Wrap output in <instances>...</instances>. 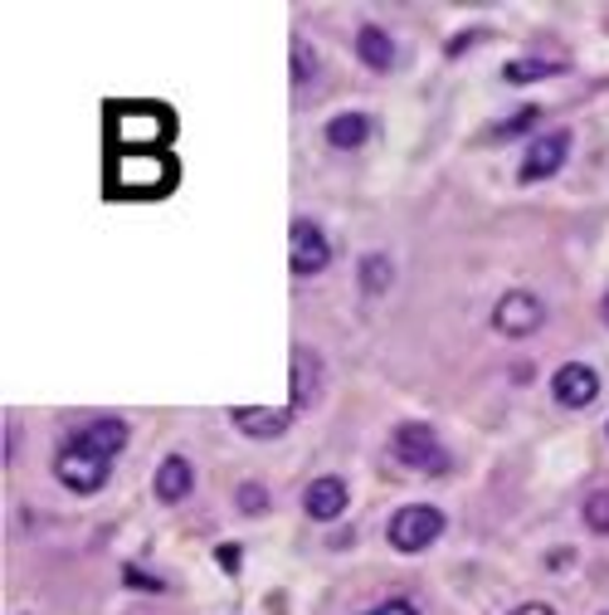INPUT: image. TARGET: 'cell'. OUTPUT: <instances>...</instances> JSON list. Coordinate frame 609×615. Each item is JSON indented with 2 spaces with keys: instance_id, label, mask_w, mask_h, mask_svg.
<instances>
[{
  "instance_id": "6da1fadb",
  "label": "cell",
  "mask_w": 609,
  "mask_h": 615,
  "mask_svg": "<svg viewBox=\"0 0 609 615\" xmlns=\"http://www.w3.org/2000/svg\"><path fill=\"white\" fill-rule=\"evenodd\" d=\"M176 133V117L157 103H113L107 107V137L113 152H161Z\"/></svg>"
},
{
  "instance_id": "7a4b0ae2",
  "label": "cell",
  "mask_w": 609,
  "mask_h": 615,
  "mask_svg": "<svg viewBox=\"0 0 609 615\" xmlns=\"http://www.w3.org/2000/svg\"><path fill=\"white\" fill-rule=\"evenodd\" d=\"M107 181L117 196H166L176 186V161L166 152H113Z\"/></svg>"
},
{
  "instance_id": "3957f363",
  "label": "cell",
  "mask_w": 609,
  "mask_h": 615,
  "mask_svg": "<svg viewBox=\"0 0 609 615\" xmlns=\"http://www.w3.org/2000/svg\"><path fill=\"white\" fill-rule=\"evenodd\" d=\"M444 513L434 509V503H405L395 517L386 523V537H390V547L395 553H405V557H415V553H429L434 543L444 537Z\"/></svg>"
},
{
  "instance_id": "277c9868",
  "label": "cell",
  "mask_w": 609,
  "mask_h": 615,
  "mask_svg": "<svg viewBox=\"0 0 609 615\" xmlns=\"http://www.w3.org/2000/svg\"><path fill=\"white\" fill-rule=\"evenodd\" d=\"M390 455L415 474H439L444 464H449L439 435H434V425H424V420H405V425L390 430Z\"/></svg>"
},
{
  "instance_id": "5b68a950",
  "label": "cell",
  "mask_w": 609,
  "mask_h": 615,
  "mask_svg": "<svg viewBox=\"0 0 609 615\" xmlns=\"http://www.w3.org/2000/svg\"><path fill=\"white\" fill-rule=\"evenodd\" d=\"M107 469H113V459L83 449L79 440H64L59 455H54V479H59L69 493H97L107 483Z\"/></svg>"
},
{
  "instance_id": "8992f818",
  "label": "cell",
  "mask_w": 609,
  "mask_h": 615,
  "mask_svg": "<svg viewBox=\"0 0 609 615\" xmlns=\"http://www.w3.org/2000/svg\"><path fill=\"white\" fill-rule=\"evenodd\" d=\"M328 264H332L328 230H322L312 215H298L288 230V269L298 278H318V274H328Z\"/></svg>"
},
{
  "instance_id": "52a82bcc",
  "label": "cell",
  "mask_w": 609,
  "mask_h": 615,
  "mask_svg": "<svg viewBox=\"0 0 609 615\" xmlns=\"http://www.w3.org/2000/svg\"><path fill=\"white\" fill-rule=\"evenodd\" d=\"M565 157H571V133L556 127V133L537 137V143H527V152H521V167H517V181L521 186H537V181H551L556 171L565 167Z\"/></svg>"
},
{
  "instance_id": "ba28073f",
  "label": "cell",
  "mask_w": 609,
  "mask_h": 615,
  "mask_svg": "<svg viewBox=\"0 0 609 615\" xmlns=\"http://www.w3.org/2000/svg\"><path fill=\"white\" fill-rule=\"evenodd\" d=\"M541 322H547V304H541L537 294H527V288L503 294L493 308V328L503 332V338H531Z\"/></svg>"
},
{
  "instance_id": "9c48e42d",
  "label": "cell",
  "mask_w": 609,
  "mask_h": 615,
  "mask_svg": "<svg viewBox=\"0 0 609 615\" xmlns=\"http://www.w3.org/2000/svg\"><path fill=\"white\" fill-rule=\"evenodd\" d=\"M551 396H556V406H565V410L595 406V396H600V372L585 362H565V366H556V376H551Z\"/></svg>"
},
{
  "instance_id": "30bf717a",
  "label": "cell",
  "mask_w": 609,
  "mask_h": 615,
  "mask_svg": "<svg viewBox=\"0 0 609 615\" xmlns=\"http://www.w3.org/2000/svg\"><path fill=\"white\" fill-rule=\"evenodd\" d=\"M346 503H352V493H346V483L336 479V474H322V479H312L308 489H302V513H308L312 523H332V517H342Z\"/></svg>"
},
{
  "instance_id": "8fae6325",
  "label": "cell",
  "mask_w": 609,
  "mask_h": 615,
  "mask_svg": "<svg viewBox=\"0 0 609 615\" xmlns=\"http://www.w3.org/2000/svg\"><path fill=\"white\" fill-rule=\"evenodd\" d=\"M230 420L254 440H278V435H288V425H292V406L288 410L283 406H234Z\"/></svg>"
},
{
  "instance_id": "7c38bea8",
  "label": "cell",
  "mask_w": 609,
  "mask_h": 615,
  "mask_svg": "<svg viewBox=\"0 0 609 615\" xmlns=\"http://www.w3.org/2000/svg\"><path fill=\"white\" fill-rule=\"evenodd\" d=\"M322 401V357L312 348H292V410H312Z\"/></svg>"
},
{
  "instance_id": "4fadbf2b",
  "label": "cell",
  "mask_w": 609,
  "mask_h": 615,
  "mask_svg": "<svg viewBox=\"0 0 609 615\" xmlns=\"http://www.w3.org/2000/svg\"><path fill=\"white\" fill-rule=\"evenodd\" d=\"M69 440H79V445H83V449H93V455L113 459V455H123V449H127V420L97 415V420H89L83 430H73Z\"/></svg>"
},
{
  "instance_id": "5bb4252c",
  "label": "cell",
  "mask_w": 609,
  "mask_h": 615,
  "mask_svg": "<svg viewBox=\"0 0 609 615\" xmlns=\"http://www.w3.org/2000/svg\"><path fill=\"white\" fill-rule=\"evenodd\" d=\"M356 54H361V64L371 73H390V69H395V39H390V30H380V25H361V30H356Z\"/></svg>"
},
{
  "instance_id": "9a60e30c",
  "label": "cell",
  "mask_w": 609,
  "mask_h": 615,
  "mask_svg": "<svg viewBox=\"0 0 609 615\" xmlns=\"http://www.w3.org/2000/svg\"><path fill=\"white\" fill-rule=\"evenodd\" d=\"M191 489H195L191 459L186 455H166V459H161V469H157V499L161 503H181V499H191Z\"/></svg>"
},
{
  "instance_id": "2e32d148",
  "label": "cell",
  "mask_w": 609,
  "mask_h": 615,
  "mask_svg": "<svg viewBox=\"0 0 609 615\" xmlns=\"http://www.w3.org/2000/svg\"><path fill=\"white\" fill-rule=\"evenodd\" d=\"M322 137H328L332 152H356V147H366V137H371V117L366 113H336Z\"/></svg>"
},
{
  "instance_id": "e0dca14e",
  "label": "cell",
  "mask_w": 609,
  "mask_h": 615,
  "mask_svg": "<svg viewBox=\"0 0 609 615\" xmlns=\"http://www.w3.org/2000/svg\"><path fill=\"white\" fill-rule=\"evenodd\" d=\"M390 278H395V264H390L386 254H366L361 269H356V284H361L366 298H380V294H386Z\"/></svg>"
},
{
  "instance_id": "ac0fdd59",
  "label": "cell",
  "mask_w": 609,
  "mask_h": 615,
  "mask_svg": "<svg viewBox=\"0 0 609 615\" xmlns=\"http://www.w3.org/2000/svg\"><path fill=\"white\" fill-rule=\"evenodd\" d=\"M551 73H561L556 59H513L503 69V79L507 83H541V79H551Z\"/></svg>"
},
{
  "instance_id": "d6986e66",
  "label": "cell",
  "mask_w": 609,
  "mask_h": 615,
  "mask_svg": "<svg viewBox=\"0 0 609 615\" xmlns=\"http://www.w3.org/2000/svg\"><path fill=\"white\" fill-rule=\"evenodd\" d=\"M288 49H292V83L302 89V83H312V79H318L322 59H318V49H312L302 35H292V45H288Z\"/></svg>"
},
{
  "instance_id": "ffe728a7",
  "label": "cell",
  "mask_w": 609,
  "mask_h": 615,
  "mask_svg": "<svg viewBox=\"0 0 609 615\" xmlns=\"http://www.w3.org/2000/svg\"><path fill=\"white\" fill-rule=\"evenodd\" d=\"M581 517H585V527H590L595 537H609V489L590 493V499H585V509H581Z\"/></svg>"
},
{
  "instance_id": "44dd1931",
  "label": "cell",
  "mask_w": 609,
  "mask_h": 615,
  "mask_svg": "<svg viewBox=\"0 0 609 615\" xmlns=\"http://www.w3.org/2000/svg\"><path fill=\"white\" fill-rule=\"evenodd\" d=\"M531 123H537V107H521L517 117H507V123H497V127H493V137H513V133H527Z\"/></svg>"
},
{
  "instance_id": "7402d4cb",
  "label": "cell",
  "mask_w": 609,
  "mask_h": 615,
  "mask_svg": "<svg viewBox=\"0 0 609 615\" xmlns=\"http://www.w3.org/2000/svg\"><path fill=\"white\" fill-rule=\"evenodd\" d=\"M239 509L244 513H268V493L258 489V483H244V489H239Z\"/></svg>"
},
{
  "instance_id": "603a6c76",
  "label": "cell",
  "mask_w": 609,
  "mask_h": 615,
  "mask_svg": "<svg viewBox=\"0 0 609 615\" xmlns=\"http://www.w3.org/2000/svg\"><path fill=\"white\" fill-rule=\"evenodd\" d=\"M366 615H420L415 601H380L376 611H366Z\"/></svg>"
},
{
  "instance_id": "cb8c5ba5",
  "label": "cell",
  "mask_w": 609,
  "mask_h": 615,
  "mask_svg": "<svg viewBox=\"0 0 609 615\" xmlns=\"http://www.w3.org/2000/svg\"><path fill=\"white\" fill-rule=\"evenodd\" d=\"M123 577H127V586H141V591H166V581H151L147 571H137V567H127Z\"/></svg>"
},
{
  "instance_id": "d4e9b609",
  "label": "cell",
  "mask_w": 609,
  "mask_h": 615,
  "mask_svg": "<svg viewBox=\"0 0 609 615\" xmlns=\"http://www.w3.org/2000/svg\"><path fill=\"white\" fill-rule=\"evenodd\" d=\"M513 615H556V611H551L547 601H527V606H517Z\"/></svg>"
},
{
  "instance_id": "484cf974",
  "label": "cell",
  "mask_w": 609,
  "mask_h": 615,
  "mask_svg": "<svg viewBox=\"0 0 609 615\" xmlns=\"http://www.w3.org/2000/svg\"><path fill=\"white\" fill-rule=\"evenodd\" d=\"M600 318H605V328H609V294L600 298Z\"/></svg>"
},
{
  "instance_id": "4316f807",
  "label": "cell",
  "mask_w": 609,
  "mask_h": 615,
  "mask_svg": "<svg viewBox=\"0 0 609 615\" xmlns=\"http://www.w3.org/2000/svg\"><path fill=\"white\" fill-rule=\"evenodd\" d=\"M605 615H609V611H605Z\"/></svg>"
}]
</instances>
